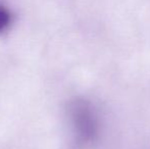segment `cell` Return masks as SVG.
I'll use <instances>...</instances> for the list:
<instances>
[{
  "instance_id": "obj_2",
  "label": "cell",
  "mask_w": 150,
  "mask_h": 149,
  "mask_svg": "<svg viewBox=\"0 0 150 149\" xmlns=\"http://www.w3.org/2000/svg\"><path fill=\"white\" fill-rule=\"evenodd\" d=\"M12 13L6 6L0 4V35L5 33L11 27Z\"/></svg>"
},
{
  "instance_id": "obj_1",
  "label": "cell",
  "mask_w": 150,
  "mask_h": 149,
  "mask_svg": "<svg viewBox=\"0 0 150 149\" xmlns=\"http://www.w3.org/2000/svg\"><path fill=\"white\" fill-rule=\"evenodd\" d=\"M67 114L76 143L86 147L98 139L100 119L96 108L85 98H75L69 102Z\"/></svg>"
}]
</instances>
